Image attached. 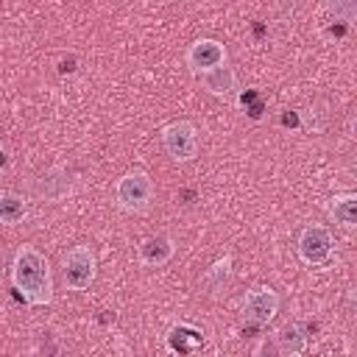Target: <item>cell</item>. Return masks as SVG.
Returning <instances> with one entry per match:
<instances>
[{
  "label": "cell",
  "instance_id": "1",
  "mask_svg": "<svg viewBox=\"0 0 357 357\" xmlns=\"http://www.w3.org/2000/svg\"><path fill=\"white\" fill-rule=\"evenodd\" d=\"M8 276H11V287L22 296L28 307H47L53 301V271L39 248L22 243L14 251Z\"/></svg>",
  "mask_w": 357,
  "mask_h": 357
},
{
  "label": "cell",
  "instance_id": "2",
  "mask_svg": "<svg viewBox=\"0 0 357 357\" xmlns=\"http://www.w3.org/2000/svg\"><path fill=\"white\" fill-rule=\"evenodd\" d=\"M156 195L153 178L145 170H128L114 181V206L126 215H142L151 209Z\"/></svg>",
  "mask_w": 357,
  "mask_h": 357
},
{
  "label": "cell",
  "instance_id": "3",
  "mask_svg": "<svg viewBox=\"0 0 357 357\" xmlns=\"http://www.w3.org/2000/svg\"><path fill=\"white\" fill-rule=\"evenodd\" d=\"M98 276V257L89 245H73L61 257V282L67 290H89V284Z\"/></svg>",
  "mask_w": 357,
  "mask_h": 357
},
{
  "label": "cell",
  "instance_id": "4",
  "mask_svg": "<svg viewBox=\"0 0 357 357\" xmlns=\"http://www.w3.org/2000/svg\"><path fill=\"white\" fill-rule=\"evenodd\" d=\"M332 231L324 223H307L296 240V254L307 268H321L332 259Z\"/></svg>",
  "mask_w": 357,
  "mask_h": 357
},
{
  "label": "cell",
  "instance_id": "5",
  "mask_svg": "<svg viewBox=\"0 0 357 357\" xmlns=\"http://www.w3.org/2000/svg\"><path fill=\"white\" fill-rule=\"evenodd\" d=\"M162 148L173 162H190L198 156V128L190 120H173L162 128Z\"/></svg>",
  "mask_w": 357,
  "mask_h": 357
},
{
  "label": "cell",
  "instance_id": "6",
  "mask_svg": "<svg viewBox=\"0 0 357 357\" xmlns=\"http://www.w3.org/2000/svg\"><path fill=\"white\" fill-rule=\"evenodd\" d=\"M279 304H282V298H279V293H276L273 287L257 284V287H251V290L243 296V301H240V315H243V321H248V324H254V326H265V324H271V321L276 318Z\"/></svg>",
  "mask_w": 357,
  "mask_h": 357
},
{
  "label": "cell",
  "instance_id": "7",
  "mask_svg": "<svg viewBox=\"0 0 357 357\" xmlns=\"http://www.w3.org/2000/svg\"><path fill=\"white\" fill-rule=\"evenodd\" d=\"M226 59H229L226 45L218 42V39H195V42L187 47V53H184L187 70H190L192 75H198V78H201L204 73H209V70L226 64Z\"/></svg>",
  "mask_w": 357,
  "mask_h": 357
},
{
  "label": "cell",
  "instance_id": "8",
  "mask_svg": "<svg viewBox=\"0 0 357 357\" xmlns=\"http://www.w3.org/2000/svg\"><path fill=\"white\" fill-rule=\"evenodd\" d=\"M176 254V240L170 234H148L137 245V259L145 268H162L173 259Z\"/></svg>",
  "mask_w": 357,
  "mask_h": 357
},
{
  "label": "cell",
  "instance_id": "9",
  "mask_svg": "<svg viewBox=\"0 0 357 357\" xmlns=\"http://www.w3.org/2000/svg\"><path fill=\"white\" fill-rule=\"evenodd\" d=\"M165 343H167V351H173V354H190L204 346V332L190 324H176L167 329Z\"/></svg>",
  "mask_w": 357,
  "mask_h": 357
},
{
  "label": "cell",
  "instance_id": "10",
  "mask_svg": "<svg viewBox=\"0 0 357 357\" xmlns=\"http://www.w3.org/2000/svg\"><path fill=\"white\" fill-rule=\"evenodd\" d=\"M201 86L215 98H231L234 89H237V75L229 64H220V67L201 75Z\"/></svg>",
  "mask_w": 357,
  "mask_h": 357
},
{
  "label": "cell",
  "instance_id": "11",
  "mask_svg": "<svg viewBox=\"0 0 357 357\" xmlns=\"http://www.w3.org/2000/svg\"><path fill=\"white\" fill-rule=\"evenodd\" d=\"M273 337H276L279 354H284V357H296V354H304V351H307V332H304V326L296 324V321L284 324Z\"/></svg>",
  "mask_w": 357,
  "mask_h": 357
},
{
  "label": "cell",
  "instance_id": "12",
  "mask_svg": "<svg viewBox=\"0 0 357 357\" xmlns=\"http://www.w3.org/2000/svg\"><path fill=\"white\" fill-rule=\"evenodd\" d=\"M329 218L343 226V229H354L357 226V195L354 192H337L329 201Z\"/></svg>",
  "mask_w": 357,
  "mask_h": 357
},
{
  "label": "cell",
  "instance_id": "13",
  "mask_svg": "<svg viewBox=\"0 0 357 357\" xmlns=\"http://www.w3.org/2000/svg\"><path fill=\"white\" fill-rule=\"evenodd\" d=\"M28 215V204L17 192H0V223L3 226H17Z\"/></svg>",
  "mask_w": 357,
  "mask_h": 357
},
{
  "label": "cell",
  "instance_id": "14",
  "mask_svg": "<svg viewBox=\"0 0 357 357\" xmlns=\"http://www.w3.org/2000/svg\"><path fill=\"white\" fill-rule=\"evenodd\" d=\"M229 279H231V257H229V254L220 257V259H215L212 268L204 273V284H206V290H209L212 296H218L220 290H226Z\"/></svg>",
  "mask_w": 357,
  "mask_h": 357
}]
</instances>
